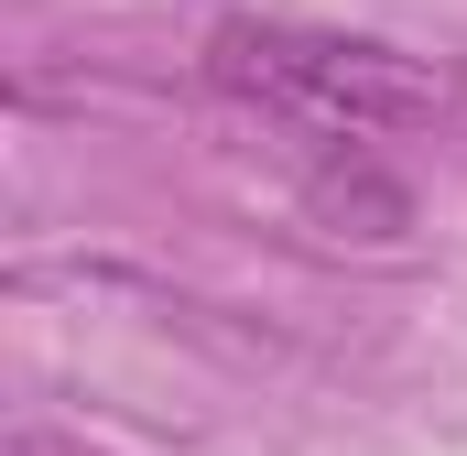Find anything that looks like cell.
<instances>
[{"instance_id": "cell-1", "label": "cell", "mask_w": 467, "mask_h": 456, "mask_svg": "<svg viewBox=\"0 0 467 456\" xmlns=\"http://www.w3.org/2000/svg\"><path fill=\"white\" fill-rule=\"evenodd\" d=\"M207 88L294 141H391V130H424L446 109V77L424 55L369 44V33H327V22H261V11L207 33Z\"/></svg>"}, {"instance_id": "cell-2", "label": "cell", "mask_w": 467, "mask_h": 456, "mask_svg": "<svg viewBox=\"0 0 467 456\" xmlns=\"http://www.w3.org/2000/svg\"><path fill=\"white\" fill-rule=\"evenodd\" d=\"M305 207L337 239H369V250H391L413 228V196L369 163V141H305Z\"/></svg>"}]
</instances>
